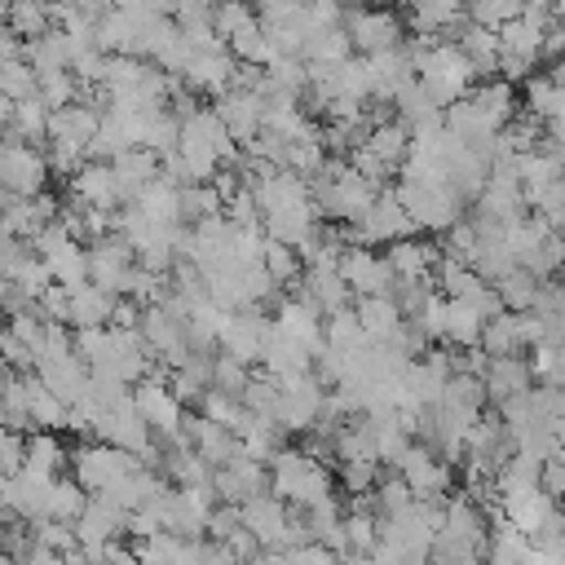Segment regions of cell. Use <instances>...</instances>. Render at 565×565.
Wrapping results in <instances>:
<instances>
[{"label": "cell", "instance_id": "42", "mask_svg": "<svg viewBox=\"0 0 565 565\" xmlns=\"http://www.w3.org/2000/svg\"><path fill=\"white\" fill-rule=\"evenodd\" d=\"M53 22H57V18H53V0H13V4H9V26H13L22 40L44 35Z\"/></svg>", "mask_w": 565, "mask_h": 565}, {"label": "cell", "instance_id": "17", "mask_svg": "<svg viewBox=\"0 0 565 565\" xmlns=\"http://www.w3.org/2000/svg\"><path fill=\"white\" fill-rule=\"evenodd\" d=\"M57 472H40V468H18V472H4V499H9V512L22 516V521H40L49 516V486H53Z\"/></svg>", "mask_w": 565, "mask_h": 565}, {"label": "cell", "instance_id": "7", "mask_svg": "<svg viewBox=\"0 0 565 565\" xmlns=\"http://www.w3.org/2000/svg\"><path fill=\"white\" fill-rule=\"evenodd\" d=\"M132 463H137L132 450H124V446H115V441H102V437H84V441L71 450V472H75L88 490L110 486V481L124 477Z\"/></svg>", "mask_w": 565, "mask_h": 565}, {"label": "cell", "instance_id": "46", "mask_svg": "<svg viewBox=\"0 0 565 565\" xmlns=\"http://www.w3.org/2000/svg\"><path fill=\"white\" fill-rule=\"evenodd\" d=\"M247 380H252V362H243V358H234V353H225V349L212 358V388L243 397Z\"/></svg>", "mask_w": 565, "mask_h": 565}, {"label": "cell", "instance_id": "29", "mask_svg": "<svg viewBox=\"0 0 565 565\" xmlns=\"http://www.w3.org/2000/svg\"><path fill=\"white\" fill-rule=\"evenodd\" d=\"M212 358H216L212 349H190V358L168 371V384H172V393H177L185 406H199L203 393L212 388Z\"/></svg>", "mask_w": 565, "mask_h": 565}, {"label": "cell", "instance_id": "36", "mask_svg": "<svg viewBox=\"0 0 565 565\" xmlns=\"http://www.w3.org/2000/svg\"><path fill=\"white\" fill-rule=\"evenodd\" d=\"M521 106H525V115H534L539 124H547V119L565 115V84H556L552 75H530Z\"/></svg>", "mask_w": 565, "mask_h": 565}, {"label": "cell", "instance_id": "22", "mask_svg": "<svg viewBox=\"0 0 565 565\" xmlns=\"http://www.w3.org/2000/svg\"><path fill=\"white\" fill-rule=\"evenodd\" d=\"M481 380H486V397L499 406V402H508V397H516V393H525L534 384V366L521 353H503V358H490Z\"/></svg>", "mask_w": 565, "mask_h": 565}, {"label": "cell", "instance_id": "23", "mask_svg": "<svg viewBox=\"0 0 565 565\" xmlns=\"http://www.w3.org/2000/svg\"><path fill=\"white\" fill-rule=\"evenodd\" d=\"M128 530V512L119 503H110L106 494H88L84 512L75 516V534L79 543H102V539H119Z\"/></svg>", "mask_w": 565, "mask_h": 565}, {"label": "cell", "instance_id": "5", "mask_svg": "<svg viewBox=\"0 0 565 565\" xmlns=\"http://www.w3.org/2000/svg\"><path fill=\"white\" fill-rule=\"evenodd\" d=\"M49 172H53L49 154L35 141H18V137L0 141V190H9V194H40Z\"/></svg>", "mask_w": 565, "mask_h": 565}, {"label": "cell", "instance_id": "40", "mask_svg": "<svg viewBox=\"0 0 565 565\" xmlns=\"http://www.w3.org/2000/svg\"><path fill=\"white\" fill-rule=\"evenodd\" d=\"M260 265L269 269V278H274L278 287H296V282H300V274H305V260H300V252H296L291 243H282V238H269V243H265V256H260Z\"/></svg>", "mask_w": 565, "mask_h": 565}, {"label": "cell", "instance_id": "44", "mask_svg": "<svg viewBox=\"0 0 565 565\" xmlns=\"http://www.w3.org/2000/svg\"><path fill=\"white\" fill-rule=\"evenodd\" d=\"M35 88H40V71L26 57H0V93H9L13 102H22Z\"/></svg>", "mask_w": 565, "mask_h": 565}, {"label": "cell", "instance_id": "8", "mask_svg": "<svg viewBox=\"0 0 565 565\" xmlns=\"http://www.w3.org/2000/svg\"><path fill=\"white\" fill-rule=\"evenodd\" d=\"M393 468L406 477V486L415 490V499H446V494H450V486H455V463H450V459H441L428 441H424V446H415V441H411Z\"/></svg>", "mask_w": 565, "mask_h": 565}, {"label": "cell", "instance_id": "32", "mask_svg": "<svg viewBox=\"0 0 565 565\" xmlns=\"http://www.w3.org/2000/svg\"><path fill=\"white\" fill-rule=\"evenodd\" d=\"M441 110H446V106H441V102H437V97H433V93L419 84V75H415V79H411V84H406V88L393 97V115H397L406 128L441 124Z\"/></svg>", "mask_w": 565, "mask_h": 565}, {"label": "cell", "instance_id": "2", "mask_svg": "<svg viewBox=\"0 0 565 565\" xmlns=\"http://www.w3.org/2000/svg\"><path fill=\"white\" fill-rule=\"evenodd\" d=\"M269 490L287 503H296V508H309L322 494H331V472L318 455H309L300 446H282L269 459Z\"/></svg>", "mask_w": 565, "mask_h": 565}, {"label": "cell", "instance_id": "26", "mask_svg": "<svg viewBox=\"0 0 565 565\" xmlns=\"http://www.w3.org/2000/svg\"><path fill=\"white\" fill-rule=\"evenodd\" d=\"M110 163H115V177H119L124 203H128V199H137L154 177H163L159 150H150V146H128V150H124V154H115Z\"/></svg>", "mask_w": 565, "mask_h": 565}, {"label": "cell", "instance_id": "49", "mask_svg": "<svg viewBox=\"0 0 565 565\" xmlns=\"http://www.w3.org/2000/svg\"><path fill=\"white\" fill-rule=\"evenodd\" d=\"M35 93H40V97H44V102L57 110V106H71V102H79L84 84L75 79V71H71V66H62V71H44Z\"/></svg>", "mask_w": 565, "mask_h": 565}, {"label": "cell", "instance_id": "37", "mask_svg": "<svg viewBox=\"0 0 565 565\" xmlns=\"http://www.w3.org/2000/svg\"><path fill=\"white\" fill-rule=\"evenodd\" d=\"M441 296H446V291H441ZM446 309H450V318H446V344H455V349L481 344V327H486V318H481L468 300H459V296H446Z\"/></svg>", "mask_w": 565, "mask_h": 565}, {"label": "cell", "instance_id": "10", "mask_svg": "<svg viewBox=\"0 0 565 565\" xmlns=\"http://www.w3.org/2000/svg\"><path fill=\"white\" fill-rule=\"evenodd\" d=\"M282 384V406H278V424L287 433H305L318 424L322 415V402H327V384L305 371V375H291V380H278Z\"/></svg>", "mask_w": 565, "mask_h": 565}, {"label": "cell", "instance_id": "35", "mask_svg": "<svg viewBox=\"0 0 565 565\" xmlns=\"http://www.w3.org/2000/svg\"><path fill=\"white\" fill-rule=\"evenodd\" d=\"M26 468H40V472H62V468H71V450L62 446V437H57V428H31V437H26V459H22Z\"/></svg>", "mask_w": 565, "mask_h": 565}, {"label": "cell", "instance_id": "12", "mask_svg": "<svg viewBox=\"0 0 565 565\" xmlns=\"http://www.w3.org/2000/svg\"><path fill=\"white\" fill-rule=\"evenodd\" d=\"M66 190H71L75 203L106 207V212H119V203H124V190H119V177H115V163L110 159H84L66 177Z\"/></svg>", "mask_w": 565, "mask_h": 565}, {"label": "cell", "instance_id": "51", "mask_svg": "<svg viewBox=\"0 0 565 565\" xmlns=\"http://www.w3.org/2000/svg\"><path fill=\"white\" fill-rule=\"evenodd\" d=\"M521 4L525 0H468V18H477V22H486V26H503V22H512L516 13H521Z\"/></svg>", "mask_w": 565, "mask_h": 565}, {"label": "cell", "instance_id": "13", "mask_svg": "<svg viewBox=\"0 0 565 565\" xmlns=\"http://www.w3.org/2000/svg\"><path fill=\"white\" fill-rule=\"evenodd\" d=\"M132 265H137V252H132V243L124 234L110 230V234H102V238L88 243V278L102 282V287H110V291H119V296L128 287Z\"/></svg>", "mask_w": 565, "mask_h": 565}, {"label": "cell", "instance_id": "61", "mask_svg": "<svg viewBox=\"0 0 565 565\" xmlns=\"http://www.w3.org/2000/svg\"><path fill=\"white\" fill-rule=\"evenodd\" d=\"M335 4H344V0H335Z\"/></svg>", "mask_w": 565, "mask_h": 565}, {"label": "cell", "instance_id": "28", "mask_svg": "<svg viewBox=\"0 0 565 565\" xmlns=\"http://www.w3.org/2000/svg\"><path fill=\"white\" fill-rule=\"evenodd\" d=\"M115 305H119V291L88 278V282L71 287V327H106Z\"/></svg>", "mask_w": 565, "mask_h": 565}, {"label": "cell", "instance_id": "45", "mask_svg": "<svg viewBox=\"0 0 565 565\" xmlns=\"http://www.w3.org/2000/svg\"><path fill=\"white\" fill-rule=\"evenodd\" d=\"M530 366H534V380H539V384L565 388V340H539Z\"/></svg>", "mask_w": 565, "mask_h": 565}, {"label": "cell", "instance_id": "11", "mask_svg": "<svg viewBox=\"0 0 565 565\" xmlns=\"http://www.w3.org/2000/svg\"><path fill=\"white\" fill-rule=\"evenodd\" d=\"M234 71H238V57L230 53V40H221L212 49H194L190 62H185V71H181V79L199 97H216V93H225L234 84Z\"/></svg>", "mask_w": 565, "mask_h": 565}, {"label": "cell", "instance_id": "47", "mask_svg": "<svg viewBox=\"0 0 565 565\" xmlns=\"http://www.w3.org/2000/svg\"><path fill=\"white\" fill-rule=\"evenodd\" d=\"M335 472H340L344 494L362 499V494H371L375 481H380V459H335Z\"/></svg>", "mask_w": 565, "mask_h": 565}, {"label": "cell", "instance_id": "20", "mask_svg": "<svg viewBox=\"0 0 565 565\" xmlns=\"http://www.w3.org/2000/svg\"><path fill=\"white\" fill-rule=\"evenodd\" d=\"M450 35H455V44L468 53L477 79L499 75V31H494V26H486V22H477V18H463Z\"/></svg>", "mask_w": 565, "mask_h": 565}, {"label": "cell", "instance_id": "33", "mask_svg": "<svg viewBox=\"0 0 565 565\" xmlns=\"http://www.w3.org/2000/svg\"><path fill=\"white\" fill-rule=\"evenodd\" d=\"M22 57L44 75V71H62V66H71V40H66V31L53 22L44 35H31V40H22Z\"/></svg>", "mask_w": 565, "mask_h": 565}, {"label": "cell", "instance_id": "57", "mask_svg": "<svg viewBox=\"0 0 565 565\" xmlns=\"http://www.w3.org/2000/svg\"><path fill=\"white\" fill-rule=\"evenodd\" d=\"M9 561V543H4V525H0V565Z\"/></svg>", "mask_w": 565, "mask_h": 565}, {"label": "cell", "instance_id": "41", "mask_svg": "<svg viewBox=\"0 0 565 565\" xmlns=\"http://www.w3.org/2000/svg\"><path fill=\"white\" fill-rule=\"evenodd\" d=\"M494 287H499L503 309H530V305H534V296H539V287H543V278H534L525 265H512L508 274H499V278H494Z\"/></svg>", "mask_w": 565, "mask_h": 565}, {"label": "cell", "instance_id": "50", "mask_svg": "<svg viewBox=\"0 0 565 565\" xmlns=\"http://www.w3.org/2000/svg\"><path fill=\"white\" fill-rule=\"evenodd\" d=\"M247 22H256V4L252 0H216V13H212V26H216V35H234V31H243Z\"/></svg>", "mask_w": 565, "mask_h": 565}, {"label": "cell", "instance_id": "54", "mask_svg": "<svg viewBox=\"0 0 565 565\" xmlns=\"http://www.w3.org/2000/svg\"><path fill=\"white\" fill-rule=\"evenodd\" d=\"M543 490H547L556 503H565V455L543 459Z\"/></svg>", "mask_w": 565, "mask_h": 565}, {"label": "cell", "instance_id": "59", "mask_svg": "<svg viewBox=\"0 0 565 565\" xmlns=\"http://www.w3.org/2000/svg\"><path fill=\"white\" fill-rule=\"evenodd\" d=\"M358 4H402V0H358Z\"/></svg>", "mask_w": 565, "mask_h": 565}, {"label": "cell", "instance_id": "60", "mask_svg": "<svg viewBox=\"0 0 565 565\" xmlns=\"http://www.w3.org/2000/svg\"><path fill=\"white\" fill-rule=\"evenodd\" d=\"M4 199H9V190H0V207H4Z\"/></svg>", "mask_w": 565, "mask_h": 565}, {"label": "cell", "instance_id": "9", "mask_svg": "<svg viewBox=\"0 0 565 565\" xmlns=\"http://www.w3.org/2000/svg\"><path fill=\"white\" fill-rule=\"evenodd\" d=\"M340 274L353 287V296H380V291H393V282H397L388 252H375L371 243H349L340 252Z\"/></svg>", "mask_w": 565, "mask_h": 565}, {"label": "cell", "instance_id": "38", "mask_svg": "<svg viewBox=\"0 0 565 565\" xmlns=\"http://www.w3.org/2000/svg\"><path fill=\"white\" fill-rule=\"evenodd\" d=\"M132 203V199H128ZM137 203L154 216V221H185V207H181V185L177 181H168V177H154L141 194H137Z\"/></svg>", "mask_w": 565, "mask_h": 565}, {"label": "cell", "instance_id": "3", "mask_svg": "<svg viewBox=\"0 0 565 565\" xmlns=\"http://www.w3.org/2000/svg\"><path fill=\"white\" fill-rule=\"evenodd\" d=\"M397 199L402 207L415 216L419 230L428 234H441L450 230L459 216H463V194L450 185V181H415V177H397Z\"/></svg>", "mask_w": 565, "mask_h": 565}, {"label": "cell", "instance_id": "4", "mask_svg": "<svg viewBox=\"0 0 565 565\" xmlns=\"http://www.w3.org/2000/svg\"><path fill=\"white\" fill-rule=\"evenodd\" d=\"M344 225H349V238H353V243H371V247H388L393 238H406V234L419 230L415 216L402 207V199H397L393 185H384V190L375 194V203H371L358 221H344Z\"/></svg>", "mask_w": 565, "mask_h": 565}, {"label": "cell", "instance_id": "31", "mask_svg": "<svg viewBox=\"0 0 565 565\" xmlns=\"http://www.w3.org/2000/svg\"><path fill=\"white\" fill-rule=\"evenodd\" d=\"M49 119H53V106H49L40 93H31V97L13 102V119H9V128H4V137L44 146V141H49Z\"/></svg>", "mask_w": 565, "mask_h": 565}, {"label": "cell", "instance_id": "56", "mask_svg": "<svg viewBox=\"0 0 565 565\" xmlns=\"http://www.w3.org/2000/svg\"><path fill=\"white\" fill-rule=\"evenodd\" d=\"M552 13H556V22L565 26V0H552Z\"/></svg>", "mask_w": 565, "mask_h": 565}, {"label": "cell", "instance_id": "55", "mask_svg": "<svg viewBox=\"0 0 565 565\" xmlns=\"http://www.w3.org/2000/svg\"><path fill=\"white\" fill-rule=\"evenodd\" d=\"M9 119H13V97H9V93H0V137H4Z\"/></svg>", "mask_w": 565, "mask_h": 565}, {"label": "cell", "instance_id": "16", "mask_svg": "<svg viewBox=\"0 0 565 565\" xmlns=\"http://www.w3.org/2000/svg\"><path fill=\"white\" fill-rule=\"evenodd\" d=\"M216 115L225 119V128L243 146L265 128V97L256 88H247V84H230L225 93H216Z\"/></svg>", "mask_w": 565, "mask_h": 565}, {"label": "cell", "instance_id": "58", "mask_svg": "<svg viewBox=\"0 0 565 565\" xmlns=\"http://www.w3.org/2000/svg\"><path fill=\"white\" fill-rule=\"evenodd\" d=\"M9 4H13V0H0V22H9Z\"/></svg>", "mask_w": 565, "mask_h": 565}, {"label": "cell", "instance_id": "34", "mask_svg": "<svg viewBox=\"0 0 565 565\" xmlns=\"http://www.w3.org/2000/svg\"><path fill=\"white\" fill-rule=\"evenodd\" d=\"M26 384H31V424H35V428H57V433H66L71 406H66L35 371H26Z\"/></svg>", "mask_w": 565, "mask_h": 565}, {"label": "cell", "instance_id": "1", "mask_svg": "<svg viewBox=\"0 0 565 565\" xmlns=\"http://www.w3.org/2000/svg\"><path fill=\"white\" fill-rule=\"evenodd\" d=\"M406 49H411V57H415V75H419V84H424L441 106H450V102H459L463 93H472L477 71H472L468 53H463L455 40L411 35Z\"/></svg>", "mask_w": 565, "mask_h": 565}, {"label": "cell", "instance_id": "21", "mask_svg": "<svg viewBox=\"0 0 565 565\" xmlns=\"http://www.w3.org/2000/svg\"><path fill=\"white\" fill-rule=\"evenodd\" d=\"M437 260H441V247L433 238H424L419 230L388 243V265H393L397 278H433Z\"/></svg>", "mask_w": 565, "mask_h": 565}, {"label": "cell", "instance_id": "27", "mask_svg": "<svg viewBox=\"0 0 565 565\" xmlns=\"http://www.w3.org/2000/svg\"><path fill=\"white\" fill-rule=\"evenodd\" d=\"M358 318H362V327H366V335L371 340H380V344H393L397 340V331H402V322H406V313H402V305L393 300V291H380V296H358Z\"/></svg>", "mask_w": 565, "mask_h": 565}, {"label": "cell", "instance_id": "43", "mask_svg": "<svg viewBox=\"0 0 565 565\" xmlns=\"http://www.w3.org/2000/svg\"><path fill=\"white\" fill-rule=\"evenodd\" d=\"M44 154H49V168H53L57 177H71V172L88 159V141H84V137H71V132H53V137L44 141Z\"/></svg>", "mask_w": 565, "mask_h": 565}, {"label": "cell", "instance_id": "19", "mask_svg": "<svg viewBox=\"0 0 565 565\" xmlns=\"http://www.w3.org/2000/svg\"><path fill=\"white\" fill-rule=\"evenodd\" d=\"M35 375L71 406V402H79L84 393H88V384H93V371H88V362L75 353V349H66V353H49L40 366H35Z\"/></svg>", "mask_w": 565, "mask_h": 565}, {"label": "cell", "instance_id": "52", "mask_svg": "<svg viewBox=\"0 0 565 565\" xmlns=\"http://www.w3.org/2000/svg\"><path fill=\"white\" fill-rule=\"evenodd\" d=\"M446 318H450V309H446V296H437V291H433V296L424 300V309L415 313V322L424 327V335H428L433 344L446 340Z\"/></svg>", "mask_w": 565, "mask_h": 565}, {"label": "cell", "instance_id": "14", "mask_svg": "<svg viewBox=\"0 0 565 565\" xmlns=\"http://www.w3.org/2000/svg\"><path fill=\"white\" fill-rule=\"evenodd\" d=\"M212 486H216V499H225V503H247L252 494H265V490H269V463L252 459V455L243 450V441H238V455H234L230 463H216Z\"/></svg>", "mask_w": 565, "mask_h": 565}, {"label": "cell", "instance_id": "15", "mask_svg": "<svg viewBox=\"0 0 565 565\" xmlns=\"http://www.w3.org/2000/svg\"><path fill=\"white\" fill-rule=\"evenodd\" d=\"M274 318L260 309V305H243V309H230L225 327H221V349L243 358V362H260V349H265V335H269Z\"/></svg>", "mask_w": 565, "mask_h": 565}, {"label": "cell", "instance_id": "53", "mask_svg": "<svg viewBox=\"0 0 565 565\" xmlns=\"http://www.w3.org/2000/svg\"><path fill=\"white\" fill-rule=\"evenodd\" d=\"M22 459H26V437H22V428H13V424L0 419V472H18Z\"/></svg>", "mask_w": 565, "mask_h": 565}, {"label": "cell", "instance_id": "39", "mask_svg": "<svg viewBox=\"0 0 565 565\" xmlns=\"http://www.w3.org/2000/svg\"><path fill=\"white\" fill-rule=\"evenodd\" d=\"M44 260H49V269H53V282H66V287L88 282V243L71 238V243H62L57 252H49Z\"/></svg>", "mask_w": 565, "mask_h": 565}, {"label": "cell", "instance_id": "48", "mask_svg": "<svg viewBox=\"0 0 565 565\" xmlns=\"http://www.w3.org/2000/svg\"><path fill=\"white\" fill-rule=\"evenodd\" d=\"M230 53H234L238 62H256V66H265V62L274 57V53H269V35H265V26H260V18L230 35Z\"/></svg>", "mask_w": 565, "mask_h": 565}, {"label": "cell", "instance_id": "25", "mask_svg": "<svg viewBox=\"0 0 565 565\" xmlns=\"http://www.w3.org/2000/svg\"><path fill=\"white\" fill-rule=\"evenodd\" d=\"M185 433H190V446L207 463H230L238 455V433L225 428V424H216V419H207L203 411L199 415H185Z\"/></svg>", "mask_w": 565, "mask_h": 565}, {"label": "cell", "instance_id": "6", "mask_svg": "<svg viewBox=\"0 0 565 565\" xmlns=\"http://www.w3.org/2000/svg\"><path fill=\"white\" fill-rule=\"evenodd\" d=\"M344 31L353 40V53H384V49H397L406 40L402 35V18L393 13V4L344 9Z\"/></svg>", "mask_w": 565, "mask_h": 565}, {"label": "cell", "instance_id": "30", "mask_svg": "<svg viewBox=\"0 0 565 565\" xmlns=\"http://www.w3.org/2000/svg\"><path fill=\"white\" fill-rule=\"evenodd\" d=\"M406 4H411V31L415 35H441L468 18V0H406Z\"/></svg>", "mask_w": 565, "mask_h": 565}, {"label": "cell", "instance_id": "18", "mask_svg": "<svg viewBox=\"0 0 565 565\" xmlns=\"http://www.w3.org/2000/svg\"><path fill=\"white\" fill-rule=\"evenodd\" d=\"M556 508H561V503H556L543 486H521V490H503L490 512H499L503 521H512L516 530H525V534L534 539V534L547 525V516H552Z\"/></svg>", "mask_w": 565, "mask_h": 565}, {"label": "cell", "instance_id": "24", "mask_svg": "<svg viewBox=\"0 0 565 565\" xmlns=\"http://www.w3.org/2000/svg\"><path fill=\"white\" fill-rule=\"evenodd\" d=\"M260 366H265L269 375H278V380H291V375L313 371V353H309L300 340H291V335H282L278 327H269L265 349H260Z\"/></svg>", "mask_w": 565, "mask_h": 565}]
</instances>
